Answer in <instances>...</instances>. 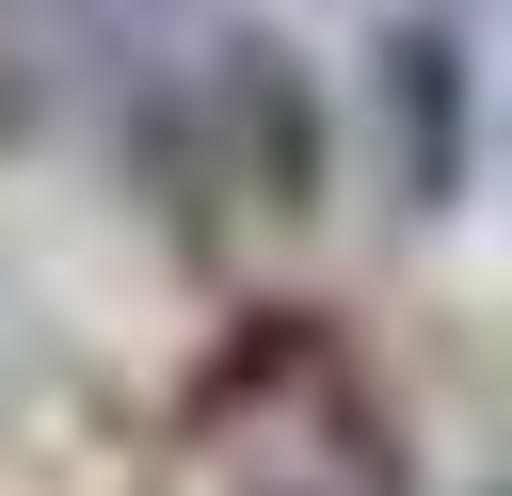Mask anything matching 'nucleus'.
Segmentation results:
<instances>
[{
  "instance_id": "nucleus-1",
  "label": "nucleus",
  "mask_w": 512,
  "mask_h": 496,
  "mask_svg": "<svg viewBox=\"0 0 512 496\" xmlns=\"http://www.w3.org/2000/svg\"><path fill=\"white\" fill-rule=\"evenodd\" d=\"M0 64L64 112H96L160 192L192 208H304V80L240 0H0Z\"/></svg>"
}]
</instances>
